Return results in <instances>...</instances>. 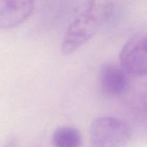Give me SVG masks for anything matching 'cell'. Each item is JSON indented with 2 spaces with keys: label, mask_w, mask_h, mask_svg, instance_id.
Masks as SVG:
<instances>
[{
  "label": "cell",
  "mask_w": 147,
  "mask_h": 147,
  "mask_svg": "<svg viewBox=\"0 0 147 147\" xmlns=\"http://www.w3.org/2000/svg\"><path fill=\"white\" fill-rule=\"evenodd\" d=\"M111 10L106 3L88 0L66 30L61 47L63 54H72L87 43L96 34L101 22L109 17Z\"/></svg>",
  "instance_id": "6da1fadb"
},
{
  "label": "cell",
  "mask_w": 147,
  "mask_h": 147,
  "mask_svg": "<svg viewBox=\"0 0 147 147\" xmlns=\"http://www.w3.org/2000/svg\"><path fill=\"white\" fill-rule=\"evenodd\" d=\"M16 145V141L15 139H13L11 140H10V142H9V143L7 144V146L5 147H15Z\"/></svg>",
  "instance_id": "52a82bcc"
},
{
  "label": "cell",
  "mask_w": 147,
  "mask_h": 147,
  "mask_svg": "<svg viewBox=\"0 0 147 147\" xmlns=\"http://www.w3.org/2000/svg\"><path fill=\"white\" fill-rule=\"evenodd\" d=\"M99 84L103 93L110 97H119L124 94L130 85L129 76L120 65L104 63L99 70Z\"/></svg>",
  "instance_id": "277c9868"
},
{
  "label": "cell",
  "mask_w": 147,
  "mask_h": 147,
  "mask_svg": "<svg viewBox=\"0 0 147 147\" xmlns=\"http://www.w3.org/2000/svg\"><path fill=\"white\" fill-rule=\"evenodd\" d=\"M146 37L143 33L134 35L123 46L119 54L120 66L129 76H146Z\"/></svg>",
  "instance_id": "3957f363"
},
{
  "label": "cell",
  "mask_w": 147,
  "mask_h": 147,
  "mask_svg": "<svg viewBox=\"0 0 147 147\" xmlns=\"http://www.w3.org/2000/svg\"><path fill=\"white\" fill-rule=\"evenodd\" d=\"M35 0H0V29L14 28L32 13Z\"/></svg>",
  "instance_id": "5b68a950"
},
{
  "label": "cell",
  "mask_w": 147,
  "mask_h": 147,
  "mask_svg": "<svg viewBox=\"0 0 147 147\" xmlns=\"http://www.w3.org/2000/svg\"><path fill=\"white\" fill-rule=\"evenodd\" d=\"M52 142L54 147H80L81 135L76 128L60 126L55 130Z\"/></svg>",
  "instance_id": "8992f818"
},
{
  "label": "cell",
  "mask_w": 147,
  "mask_h": 147,
  "mask_svg": "<svg viewBox=\"0 0 147 147\" xmlns=\"http://www.w3.org/2000/svg\"><path fill=\"white\" fill-rule=\"evenodd\" d=\"M131 131L123 120L113 116H100L92 122L90 140L93 147H124Z\"/></svg>",
  "instance_id": "7a4b0ae2"
}]
</instances>
